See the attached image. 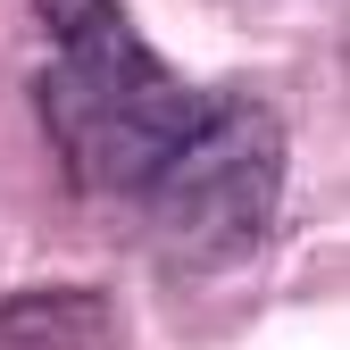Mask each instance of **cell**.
Listing matches in <instances>:
<instances>
[{
    "label": "cell",
    "mask_w": 350,
    "mask_h": 350,
    "mask_svg": "<svg viewBox=\"0 0 350 350\" xmlns=\"http://www.w3.org/2000/svg\"><path fill=\"white\" fill-rule=\"evenodd\" d=\"M275 192H284V125L250 100H208L200 134L159 167L142 200L184 267H234L267 242Z\"/></svg>",
    "instance_id": "obj_2"
},
{
    "label": "cell",
    "mask_w": 350,
    "mask_h": 350,
    "mask_svg": "<svg viewBox=\"0 0 350 350\" xmlns=\"http://www.w3.org/2000/svg\"><path fill=\"white\" fill-rule=\"evenodd\" d=\"M59 59L42 67V125L75 184L92 192H150L159 167L200 134L208 92H192L117 0H33Z\"/></svg>",
    "instance_id": "obj_1"
}]
</instances>
